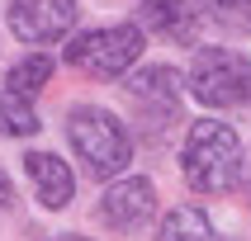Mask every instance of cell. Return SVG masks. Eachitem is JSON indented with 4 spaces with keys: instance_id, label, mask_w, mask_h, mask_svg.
Masks as SVG:
<instances>
[{
    "instance_id": "8fae6325",
    "label": "cell",
    "mask_w": 251,
    "mask_h": 241,
    "mask_svg": "<svg viewBox=\"0 0 251 241\" xmlns=\"http://www.w3.org/2000/svg\"><path fill=\"white\" fill-rule=\"evenodd\" d=\"M38 113L28 104L24 95H14V90H0V137H33L38 132Z\"/></svg>"
},
{
    "instance_id": "ba28073f",
    "label": "cell",
    "mask_w": 251,
    "mask_h": 241,
    "mask_svg": "<svg viewBox=\"0 0 251 241\" xmlns=\"http://www.w3.org/2000/svg\"><path fill=\"white\" fill-rule=\"evenodd\" d=\"M138 19H142L138 28H152L156 38H166V43H180V47L199 43V14L185 0H142Z\"/></svg>"
},
{
    "instance_id": "8992f818",
    "label": "cell",
    "mask_w": 251,
    "mask_h": 241,
    "mask_svg": "<svg viewBox=\"0 0 251 241\" xmlns=\"http://www.w3.org/2000/svg\"><path fill=\"white\" fill-rule=\"evenodd\" d=\"M5 19L19 43H57L76 24V0H10Z\"/></svg>"
},
{
    "instance_id": "7a4b0ae2",
    "label": "cell",
    "mask_w": 251,
    "mask_h": 241,
    "mask_svg": "<svg viewBox=\"0 0 251 241\" xmlns=\"http://www.w3.org/2000/svg\"><path fill=\"white\" fill-rule=\"evenodd\" d=\"M67 142L71 152L81 156V166L95 175V180H114L119 170H128L133 161V137L128 128L114 118L109 109L100 104H76L67 113Z\"/></svg>"
},
{
    "instance_id": "5b68a950",
    "label": "cell",
    "mask_w": 251,
    "mask_h": 241,
    "mask_svg": "<svg viewBox=\"0 0 251 241\" xmlns=\"http://www.w3.org/2000/svg\"><path fill=\"white\" fill-rule=\"evenodd\" d=\"M124 95H128V104H133L147 137H166L171 128L180 123V76L171 66H142L124 85Z\"/></svg>"
},
{
    "instance_id": "4fadbf2b",
    "label": "cell",
    "mask_w": 251,
    "mask_h": 241,
    "mask_svg": "<svg viewBox=\"0 0 251 241\" xmlns=\"http://www.w3.org/2000/svg\"><path fill=\"white\" fill-rule=\"evenodd\" d=\"M195 14H209L218 28H232V33H247L251 28V0H199Z\"/></svg>"
},
{
    "instance_id": "7c38bea8",
    "label": "cell",
    "mask_w": 251,
    "mask_h": 241,
    "mask_svg": "<svg viewBox=\"0 0 251 241\" xmlns=\"http://www.w3.org/2000/svg\"><path fill=\"white\" fill-rule=\"evenodd\" d=\"M52 81V57L48 52H33V57H19V62H14L10 66V76H5V85H10L14 95H38L43 85Z\"/></svg>"
},
{
    "instance_id": "5bb4252c",
    "label": "cell",
    "mask_w": 251,
    "mask_h": 241,
    "mask_svg": "<svg viewBox=\"0 0 251 241\" xmlns=\"http://www.w3.org/2000/svg\"><path fill=\"white\" fill-rule=\"evenodd\" d=\"M14 208V184L5 180V170H0V213H10Z\"/></svg>"
},
{
    "instance_id": "277c9868",
    "label": "cell",
    "mask_w": 251,
    "mask_h": 241,
    "mask_svg": "<svg viewBox=\"0 0 251 241\" xmlns=\"http://www.w3.org/2000/svg\"><path fill=\"white\" fill-rule=\"evenodd\" d=\"M142 57V28L138 24H104L90 28L67 47V62L95 81H119L133 62Z\"/></svg>"
},
{
    "instance_id": "30bf717a",
    "label": "cell",
    "mask_w": 251,
    "mask_h": 241,
    "mask_svg": "<svg viewBox=\"0 0 251 241\" xmlns=\"http://www.w3.org/2000/svg\"><path fill=\"white\" fill-rule=\"evenodd\" d=\"M156 241H213V222H209V213H204V208L180 203V208H171L166 218H161Z\"/></svg>"
},
{
    "instance_id": "9a60e30c",
    "label": "cell",
    "mask_w": 251,
    "mask_h": 241,
    "mask_svg": "<svg viewBox=\"0 0 251 241\" xmlns=\"http://www.w3.org/2000/svg\"><path fill=\"white\" fill-rule=\"evenodd\" d=\"M57 241H90V237H76V232H67V237H57Z\"/></svg>"
},
{
    "instance_id": "52a82bcc",
    "label": "cell",
    "mask_w": 251,
    "mask_h": 241,
    "mask_svg": "<svg viewBox=\"0 0 251 241\" xmlns=\"http://www.w3.org/2000/svg\"><path fill=\"white\" fill-rule=\"evenodd\" d=\"M152 213H156V189L147 175H124L100 198V222L114 227V232H138Z\"/></svg>"
},
{
    "instance_id": "6da1fadb",
    "label": "cell",
    "mask_w": 251,
    "mask_h": 241,
    "mask_svg": "<svg viewBox=\"0 0 251 241\" xmlns=\"http://www.w3.org/2000/svg\"><path fill=\"white\" fill-rule=\"evenodd\" d=\"M180 170L195 194H232L242 184V137L227 123H218V118L190 123Z\"/></svg>"
},
{
    "instance_id": "3957f363",
    "label": "cell",
    "mask_w": 251,
    "mask_h": 241,
    "mask_svg": "<svg viewBox=\"0 0 251 241\" xmlns=\"http://www.w3.org/2000/svg\"><path fill=\"white\" fill-rule=\"evenodd\" d=\"M185 81H190V95L209 109L251 104V57L232 52V47H199Z\"/></svg>"
},
{
    "instance_id": "2e32d148",
    "label": "cell",
    "mask_w": 251,
    "mask_h": 241,
    "mask_svg": "<svg viewBox=\"0 0 251 241\" xmlns=\"http://www.w3.org/2000/svg\"><path fill=\"white\" fill-rule=\"evenodd\" d=\"M247 198H251V175H247Z\"/></svg>"
},
{
    "instance_id": "9c48e42d",
    "label": "cell",
    "mask_w": 251,
    "mask_h": 241,
    "mask_svg": "<svg viewBox=\"0 0 251 241\" xmlns=\"http://www.w3.org/2000/svg\"><path fill=\"white\" fill-rule=\"evenodd\" d=\"M24 170H28V180H33V194H38L43 208H67L71 194H76V180H71V170L62 156L52 152H28L24 156Z\"/></svg>"
}]
</instances>
